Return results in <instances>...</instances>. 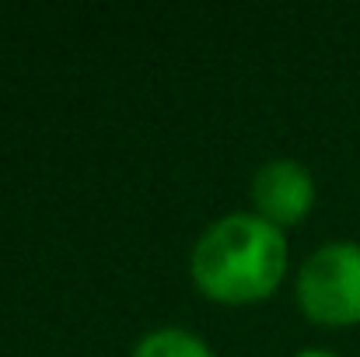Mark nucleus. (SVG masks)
<instances>
[{
    "label": "nucleus",
    "instance_id": "obj_5",
    "mask_svg": "<svg viewBox=\"0 0 360 357\" xmlns=\"http://www.w3.org/2000/svg\"><path fill=\"white\" fill-rule=\"evenodd\" d=\"M294 357H336V354H329V351H301V354H294Z\"/></svg>",
    "mask_w": 360,
    "mask_h": 357
},
{
    "label": "nucleus",
    "instance_id": "obj_2",
    "mask_svg": "<svg viewBox=\"0 0 360 357\" xmlns=\"http://www.w3.org/2000/svg\"><path fill=\"white\" fill-rule=\"evenodd\" d=\"M297 305L322 326L360 322V245L326 242L297 270Z\"/></svg>",
    "mask_w": 360,
    "mask_h": 357
},
{
    "label": "nucleus",
    "instance_id": "obj_3",
    "mask_svg": "<svg viewBox=\"0 0 360 357\" xmlns=\"http://www.w3.org/2000/svg\"><path fill=\"white\" fill-rule=\"evenodd\" d=\"M252 203L262 221H269L273 228L283 232L311 211L315 179L301 161H290V158L266 161L252 179Z\"/></svg>",
    "mask_w": 360,
    "mask_h": 357
},
{
    "label": "nucleus",
    "instance_id": "obj_4",
    "mask_svg": "<svg viewBox=\"0 0 360 357\" xmlns=\"http://www.w3.org/2000/svg\"><path fill=\"white\" fill-rule=\"evenodd\" d=\"M133 357H214V351H210L200 337L168 326V330L147 333V337L133 347Z\"/></svg>",
    "mask_w": 360,
    "mask_h": 357
},
{
    "label": "nucleus",
    "instance_id": "obj_1",
    "mask_svg": "<svg viewBox=\"0 0 360 357\" xmlns=\"http://www.w3.org/2000/svg\"><path fill=\"white\" fill-rule=\"evenodd\" d=\"M189 270L207 298L248 305L273 294L283 280L287 242L259 214H228L196 238Z\"/></svg>",
    "mask_w": 360,
    "mask_h": 357
}]
</instances>
